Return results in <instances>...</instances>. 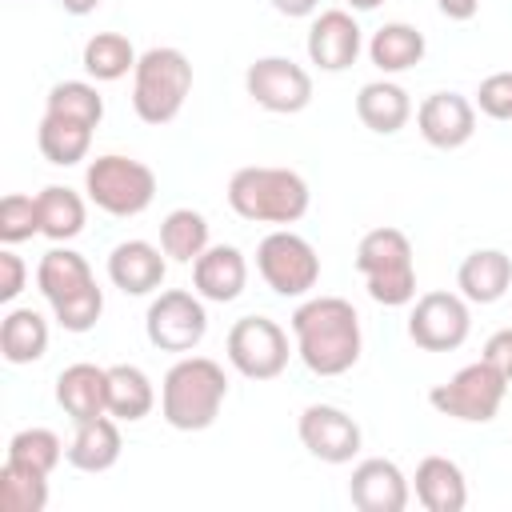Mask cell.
Returning <instances> with one entry per match:
<instances>
[{"label": "cell", "mask_w": 512, "mask_h": 512, "mask_svg": "<svg viewBox=\"0 0 512 512\" xmlns=\"http://www.w3.org/2000/svg\"><path fill=\"white\" fill-rule=\"evenodd\" d=\"M292 336L312 376H344L364 348L360 316L344 296H312L292 312Z\"/></svg>", "instance_id": "obj_1"}, {"label": "cell", "mask_w": 512, "mask_h": 512, "mask_svg": "<svg viewBox=\"0 0 512 512\" xmlns=\"http://www.w3.org/2000/svg\"><path fill=\"white\" fill-rule=\"evenodd\" d=\"M228 400V376L208 356H180L160 384V416L176 432H204Z\"/></svg>", "instance_id": "obj_2"}, {"label": "cell", "mask_w": 512, "mask_h": 512, "mask_svg": "<svg viewBox=\"0 0 512 512\" xmlns=\"http://www.w3.org/2000/svg\"><path fill=\"white\" fill-rule=\"evenodd\" d=\"M312 204L308 180L292 168L248 164L228 180V208L252 224H296Z\"/></svg>", "instance_id": "obj_3"}, {"label": "cell", "mask_w": 512, "mask_h": 512, "mask_svg": "<svg viewBox=\"0 0 512 512\" xmlns=\"http://www.w3.org/2000/svg\"><path fill=\"white\" fill-rule=\"evenodd\" d=\"M356 272L368 284V296L384 308H404L416 300V264L412 244L400 228H372L356 244Z\"/></svg>", "instance_id": "obj_4"}, {"label": "cell", "mask_w": 512, "mask_h": 512, "mask_svg": "<svg viewBox=\"0 0 512 512\" xmlns=\"http://www.w3.org/2000/svg\"><path fill=\"white\" fill-rule=\"evenodd\" d=\"M192 92V64L180 48H148L132 72V108L144 124H172Z\"/></svg>", "instance_id": "obj_5"}, {"label": "cell", "mask_w": 512, "mask_h": 512, "mask_svg": "<svg viewBox=\"0 0 512 512\" xmlns=\"http://www.w3.org/2000/svg\"><path fill=\"white\" fill-rule=\"evenodd\" d=\"M84 192L88 200L108 212V216H140L152 196H156V172L132 156H120V152H104L88 164L84 172Z\"/></svg>", "instance_id": "obj_6"}, {"label": "cell", "mask_w": 512, "mask_h": 512, "mask_svg": "<svg viewBox=\"0 0 512 512\" xmlns=\"http://www.w3.org/2000/svg\"><path fill=\"white\" fill-rule=\"evenodd\" d=\"M504 392H508V380L488 360H476V364H464L452 380L436 384L428 392V404L440 416H452L464 424H488L500 412Z\"/></svg>", "instance_id": "obj_7"}, {"label": "cell", "mask_w": 512, "mask_h": 512, "mask_svg": "<svg viewBox=\"0 0 512 512\" xmlns=\"http://www.w3.org/2000/svg\"><path fill=\"white\" fill-rule=\"evenodd\" d=\"M256 272L276 296H304L320 280V256L300 232L276 228L256 248Z\"/></svg>", "instance_id": "obj_8"}, {"label": "cell", "mask_w": 512, "mask_h": 512, "mask_svg": "<svg viewBox=\"0 0 512 512\" xmlns=\"http://www.w3.org/2000/svg\"><path fill=\"white\" fill-rule=\"evenodd\" d=\"M228 364L244 380H276L288 368V332L268 316H240L224 340Z\"/></svg>", "instance_id": "obj_9"}, {"label": "cell", "mask_w": 512, "mask_h": 512, "mask_svg": "<svg viewBox=\"0 0 512 512\" xmlns=\"http://www.w3.org/2000/svg\"><path fill=\"white\" fill-rule=\"evenodd\" d=\"M144 332H148V344L160 352H192L208 332L204 296L188 288L160 292L144 312Z\"/></svg>", "instance_id": "obj_10"}, {"label": "cell", "mask_w": 512, "mask_h": 512, "mask_svg": "<svg viewBox=\"0 0 512 512\" xmlns=\"http://www.w3.org/2000/svg\"><path fill=\"white\" fill-rule=\"evenodd\" d=\"M472 312L460 292H424L408 312V340L424 352H452L468 340Z\"/></svg>", "instance_id": "obj_11"}, {"label": "cell", "mask_w": 512, "mask_h": 512, "mask_svg": "<svg viewBox=\"0 0 512 512\" xmlns=\"http://www.w3.org/2000/svg\"><path fill=\"white\" fill-rule=\"evenodd\" d=\"M244 88L264 112H276V116H292L312 104V76L288 56L252 60L244 72Z\"/></svg>", "instance_id": "obj_12"}, {"label": "cell", "mask_w": 512, "mask_h": 512, "mask_svg": "<svg viewBox=\"0 0 512 512\" xmlns=\"http://www.w3.org/2000/svg\"><path fill=\"white\" fill-rule=\"evenodd\" d=\"M300 444L324 464H348L360 452V424L336 404H308L296 420Z\"/></svg>", "instance_id": "obj_13"}, {"label": "cell", "mask_w": 512, "mask_h": 512, "mask_svg": "<svg viewBox=\"0 0 512 512\" xmlns=\"http://www.w3.org/2000/svg\"><path fill=\"white\" fill-rule=\"evenodd\" d=\"M416 128L432 148H464L476 132V104L460 92H432L416 108Z\"/></svg>", "instance_id": "obj_14"}, {"label": "cell", "mask_w": 512, "mask_h": 512, "mask_svg": "<svg viewBox=\"0 0 512 512\" xmlns=\"http://www.w3.org/2000/svg\"><path fill=\"white\" fill-rule=\"evenodd\" d=\"M408 476L400 472L396 460H384V456H368L352 468V480H348V500L360 508V512H404L408 508Z\"/></svg>", "instance_id": "obj_15"}, {"label": "cell", "mask_w": 512, "mask_h": 512, "mask_svg": "<svg viewBox=\"0 0 512 512\" xmlns=\"http://www.w3.org/2000/svg\"><path fill=\"white\" fill-rule=\"evenodd\" d=\"M360 48H364L360 24L344 8H324L312 20V28H308V60L320 72H344V68H352L356 56H360Z\"/></svg>", "instance_id": "obj_16"}, {"label": "cell", "mask_w": 512, "mask_h": 512, "mask_svg": "<svg viewBox=\"0 0 512 512\" xmlns=\"http://www.w3.org/2000/svg\"><path fill=\"white\" fill-rule=\"evenodd\" d=\"M244 284H248V260L236 244H208L192 260V288L212 304L236 300Z\"/></svg>", "instance_id": "obj_17"}, {"label": "cell", "mask_w": 512, "mask_h": 512, "mask_svg": "<svg viewBox=\"0 0 512 512\" xmlns=\"http://www.w3.org/2000/svg\"><path fill=\"white\" fill-rule=\"evenodd\" d=\"M164 248L148 244V240H120L108 252V280L124 292V296H148L164 284Z\"/></svg>", "instance_id": "obj_18"}, {"label": "cell", "mask_w": 512, "mask_h": 512, "mask_svg": "<svg viewBox=\"0 0 512 512\" xmlns=\"http://www.w3.org/2000/svg\"><path fill=\"white\" fill-rule=\"evenodd\" d=\"M456 288L468 304H496L512 288V256L500 248H476L456 268Z\"/></svg>", "instance_id": "obj_19"}, {"label": "cell", "mask_w": 512, "mask_h": 512, "mask_svg": "<svg viewBox=\"0 0 512 512\" xmlns=\"http://www.w3.org/2000/svg\"><path fill=\"white\" fill-rule=\"evenodd\" d=\"M56 404L72 416V424L104 416L108 412V368H96L88 360L68 364L56 376Z\"/></svg>", "instance_id": "obj_20"}, {"label": "cell", "mask_w": 512, "mask_h": 512, "mask_svg": "<svg viewBox=\"0 0 512 512\" xmlns=\"http://www.w3.org/2000/svg\"><path fill=\"white\" fill-rule=\"evenodd\" d=\"M412 488H416L420 508H428V512H464V504H468V480H464L460 464L448 456H424L416 464Z\"/></svg>", "instance_id": "obj_21"}, {"label": "cell", "mask_w": 512, "mask_h": 512, "mask_svg": "<svg viewBox=\"0 0 512 512\" xmlns=\"http://www.w3.org/2000/svg\"><path fill=\"white\" fill-rule=\"evenodd\" d=\"M120 428H116V416H92V420H80L76 424V436L68 440V452L64 460L80 472H108L116 460H120Z\"/></svg>", "instance_id": "obj_22"}, {"label": "cell", "mask_w": 512, "mask_h": 512, "mask_svg": "<svg viewBox=\"0 0 512 512\" xmlns=\"http://www.w3.org/2000/svg\"><path fill=\"white\" fill-rule=\"evenodd\" d=\"M356 116L368 132L376 136H396L412 120V100L400 84L392 80H372L356 92Z\"/></svg>", "instance_id": "obj_23"}, {"label": "cell", "mask_w": 512, "mask_h": 512, "mask_svg": "<svg viewBox=\"0 0 512 512\" xmlns=\"http://www.w3.org/2000/svg\"><path fill=\"white\" fill-rule=\"evenodd\" d=\"M88 284H96L92 264L80 252H72V248H48L40 256V264H36V288H40V296L48 304L68 300V296L84 292Z\"/></svg>", "instance_id": "obj_24"}, {"label": "cell", "mask_w": 512, "mask_h": 512, "mask_svg": "<svg viewBox=\"0 0 512 512\" xmlns=\"http://www.w3.org/2000/svg\"><path fill=\"white\" fill-rule=\"evenodd\" d=\"M424 52H428L424 32L404 24V20H392V24L376 28L372 40H368V56L380 72H408L424 60Z\"/></svg>", "instance_id": "obj_25"}, {"label": "cell", "mask_w": 512, "mask_h": 512, "mask_svg": "<svg viewBox=\"0 0 512 512\" xmlns=\"http://www.w3.org/2000/svg\"><path fill=\"white\" fill-rule=\"evenodd\" d=\"M36 148L48 164L56 168H72L88 156L92 148V128L80 124V120H68V116H56V112H44L40 128H36Z\"/></svg>", "instance_id": "obj_26"}, {"label": "cell", "mask_w": 512, "mask_h": 512, "mask_svg": "<svg viewBox=\"0 0 512 512\" xmlns=\"http://www.w3.org/2000/svg\"><path fill=\"white\" fill-rule=\"evenodd\" d=\"M156 408V388L144 368L136 364H112L108 368V416L116 420H144Z\"/></svg>", "instance_id": "obj_27"}, {"label": "cell", "mask_w": 512, "mask_h": 512, "mask_svg": "<svg viewBox=\"0 0 512 512\" xmlns=\"http://www.w3.org/2000/svg\"><path fill=\"white\" fill-rule=\"evenodd\" d=\"M36 212H40V236H48V240H56V244L80 236V232H84V216H88L80 192H72V188H64V184L40 188V192H36Z\"/></svg>", "instance_id": "obj_28"}, {"label": "cell", "mask_w": 512, "mask_h": 512, "mask_svg": "<svg viewBox=\"0 0 512 512\" xmlns=\"http://www.w3.org/2000/svg\"><path fill=\"white\" fill-rule=\"evenodd\" d=\"M0 352L8 364H32L48 352V320L36 308H12L0 324Z\"/></svg>", "instance_id": "obj_29"}, {"label": "cell", "mask_w": 512, "mask_h": 512, "mask_svg": "<svg viewBox=\"0 0 512 512\" xmlns=\"http://www.w3.org/2000/svg\"><path fill=\"white\" fill-rule=\"evenodd\" d=\"M136 60H140V56H136L132 40L120 36V32H96V36H88V44H84V52H80L84 72H88L92 80H104V84H112V80L136 72Z\"/></svg>", "instance_id": "obj_30"}, {"label": "cell", "mask_w": 512, "mask_h": 512, "mask_svg": "<svg viewBox=\"0 0 512 512\" xmlns=\"http://www.w3.org/2000/svg\"><path fill=\"white\" fill-rule=\"evenodd\" d=\"M160 248L168 260L192 264L208 248V220L196 208H172L160 220Z\"/></svg>", "instance_id": "obj_31"}, {"label": "cell", "mask_w": 512, "mask_h": 512, "mask_svg": "<svg viewBox=\"0 0 512 512\" xmlns=\"http://www.w3.org/2000/svg\"><path fill=\"white\" fill-rule=\"evenodd\" d=\"M0 508L4 512H44L48 508V472L4 460V468H0Z\"/></svg>", "instance_id": "obj_32"}, {"label": "cell", "mask_w": 512, "mask_h": 512, "mask_svg": "<svg viewBox=\"0 0 512 512\" xmlns=\"http://www.w3.org/2000/svg\"><path fill=\"white\" fill-rule=\"evenodd\" d=\"M44 112H56V116H68V120H80V124L96 128L104 120V96L88 80H60V84L48 88Z\"/></svg>", "instance_id": "obj_33"}, {"label": "cell", "mask_w": 512, "mask_h": 512, "mask_svg": "<svg viewBox=\"0 0 512 512\" xmlns=\"http://www.w3.org/2000/svg\"><path fill=\"white\" fill-rule=\"evenodd\" d=\"M64 444H60V436L52 432V428H20L12 440H8V460H16V464H28V468H36V472H48L52 476V468L64 460Z\"/></svg>", "instance_id": "obj_34"}, {"label": "cell", "mask_w": 512, "mask_h": 512, "mask_svg": "<svg viewBox=\"0 0 512 512\" xmlns=\"http://www.w3.org/2000/svg\"><path fill=\"white\" fill-rule=\"evenodd\" d=\"M40 232V212H36V196L24 192H8L0 200V240L4 244H24Z\"/></svg>", "instance_id": "obj_35"}, {"label": "cell", "mask_w": 512, "mask_h": 512, "mask_svg": "<svg viewBox=\"0 0 512 512\" xmlns=\"http://www.w3.org/2000/svg\"><path fill=\"white\" fill-rule=\"evenodd\" d=\"M100 312H104V292H100V284H88L84 292H76V296L52 304V316H56V324H60L64 332H88V328H96Z\"/></svg>", "instance_id": "obj_36"}, {"label": "cell", "mask_w": 512, "mask_h": 512, "mask_svg": "<svg viewBox=\"0 0 512 512\" xmlns=\"http://www.w3.org/2000/svg\"><path fill=\"white\" fill-rule=\"evenodd\" d=\"M476 108L488 120H512V72H492L476 88Z\"/></svg>", "instance_id": "obj_37"}, {"label": "cell", "mask_w": 512, "mask_h": 512, "mask_svg": "<svg viewBox=\"0 0 512 512\" xmlns=\"http://www.w3.org/2000/svg\"><path fill=\"white\" fill-rule=\"evenodd\" d=\"M24 280H28V268H24V260L12 252V244L0 252V300L8 304V300H16L20 292H24Z\"/></svg>", "instance_id": "obj_38"}, {"label": "cell", "mask_w": 512, "mask_h": 512, "mask_svg": "<svg viewBox=\"0 0 512 512\" xmlns=\"http://www.w3.org/2000/svg\"><path fill=\"white\" fill-rule=\"evenodd\" d=\"M480 360H488V364L512 384V328L492 332V336L484 340V356H480Z\"/></svg>", "instance_id": "obj_39"}, {"label": "cell", "mask_w": 512, "mask_h": 512, "mask_svg": "<svg viewBox=\"0 0 512 512\" xmlns=\"http://www.w3.org/2000/svg\"><path fill=\"white\" fill-rule=\"evenodd\" d=\"M436 8L448 16V20H472L480 0H436Z\"/></svg>", "instance_id": "obj_40"}, {"label": "cell", "mask_w": 512, "mask_h": 512, "mask_svg": "<svg viewBox=\"0 0 512 512\" xmlns=\"http://www.w3.org/2000/svg\"><path fill=\"white\" fill-rule=\"evenodd\" d=\"M280 16H292V20H300V16H312L316 8H320V0H268Z\"/></svg>", "instance_id": "obj_41"}, {"label": "cell", "mask_w": 512, "mask_h": 512, "mask_svg": "<svg viewBox=\"0 0 512 512\" xmlns=\"http://www.w3.org/2000/svg\"><path fill=\"white\" fill-rule=\"evenodd\" d=\"M60 8H64V12H72V16H88V12H96V8H100V0H60Z\"/></svg>", "instance_id": "obj_42"}, {"label": "cell", "mask_w": 512, "mask_h": 512, "mask_svg": "<svg viewBox=\"0 0 512 512\" xmlns=\"http://www.w3.org/2000/svg\"><path fill=\"white\" fill-rule=\"evenodd\" d=\"M384 0H348V8H356V12H372V8H380Z\"/></svg>", "instance_id": "obj_43"}]
</instances>
